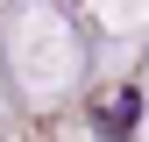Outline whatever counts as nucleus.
<instances>
[{"instance_id": "1", "label": "nucleus", "mask_w": 149, "mask_h": 142, "mask_svg": "<svg viewBox=\"0 0 149 142\" xmlns=\"http://www.w3.org/2000/svg\"><path fill=\"white\" fill-rule=\"evenodd\" d=\"M135 114H142V100H135V93H121V100H114V114H107V106L92 114V135H107V142H128V121H135Z\"/></svg>"}]
</instances>
